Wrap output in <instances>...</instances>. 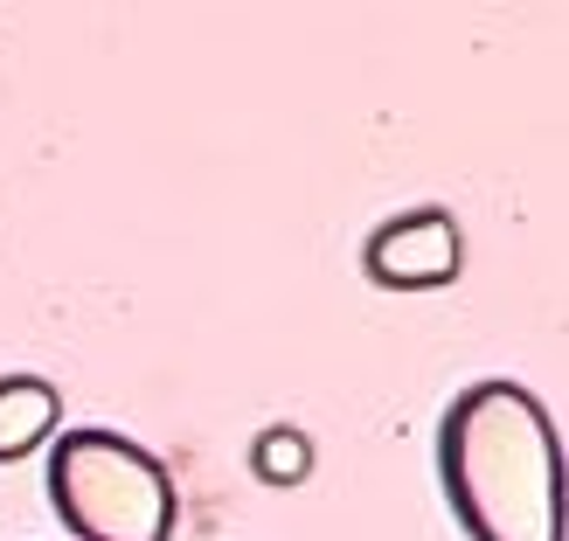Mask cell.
Wrapping results in <instances>:
<instances>
[{
	"mask_svg": "<svg viewBox=\"0 0 569 541\" xmlns=\"http://www.w3.org/2000/svg\"><path fill=\"white\" fill-rule=\"evenodd\" d=\"M438 487L466 541H569V465L528 382H466L438 417Z\"/></svg>",
	"mask_w": 569,
	"mask_h": 541,
	"instance_id": "obj_1",
	"label": "cell"
},
{
	"mask_svg": "<svg viewBox=\"0 0 569 541\" xmlns=\"http://www.w3.org/2000/svg\"><path fill=\"white\" fill-rule=\"evenodd\" d=\"M49 507L70 541H167L181 521L174 479L126 431H56L49 444Z\"/></svg>",
	"mask_w": 569,
	"mask_h": 541,
	"instance_id": "obj_2",
	"label": "cell"
},
{
	"mask_svg": "<svg viewBox=\"0 0 569 541\" xmlns=\"http://www.w3.org/2000/svg\"><path fill=\"white\" fill-rule=\"evenodd\" d=\"M361 271L382 292H438V284H459L466 271V237L451 209H403L368 230L361 243Z\"/></svg>",
	"mask_w": 569,
	"mask_h": 541,
	"instance_id": "obj_3",
	"label": "cell"
},
{
	"mask_svg": "<svg viewBox=\"0 0 569 541\" xmlns=\"http://www.w3.org/2000/svg\"><path fill=\"white\" fill-rule=\"evenodd\" d=\"M56 423H63V389L49 375H0V465L56 444Z\"/></svg>",
	"mask_w": 569,
	"mask_h": 541,
	"instance_id": "obj_4",
	"label": "cell"
},
{
	"mask_svg": "<svg viewBox=\"0 0 569 541\" xmlns=\"http://www.w3.org/2000/svg\"><path fill=\"white\" fill-rule=\"evenodd\" d=\"M250 472H258V487H278L292 493L312 479V438L299 423H264L258 438H250Z\"/></svg>",
	"mask_w": 569,
	"mask_h": 541,
	"instance_id": "obj_5",
	"label": "cell"
}]
</instances>
